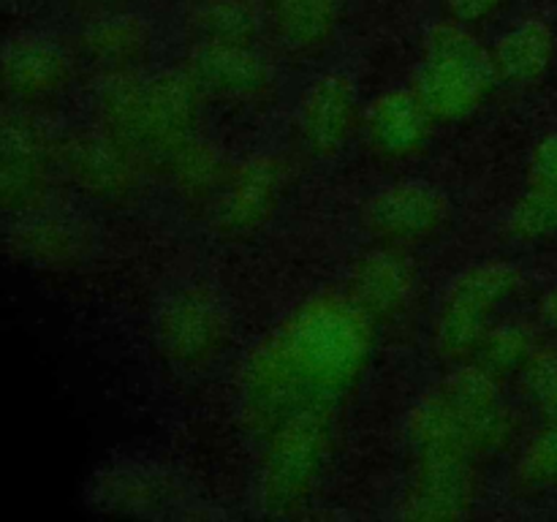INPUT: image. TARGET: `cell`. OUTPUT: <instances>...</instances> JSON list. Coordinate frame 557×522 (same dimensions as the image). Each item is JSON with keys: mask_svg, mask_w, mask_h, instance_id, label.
I'll return each instance as SVG.
<instances>
[{"mask_svg": "<svg viewBox=\"0 0 557 522\" xmlns=\"http://www.w3.org/2000/svg\"><path fill=\"white\" fill-rule=\"evenodd\" d=\"M163 172L169 174V183L177 190L180 199L190 201V204L215 201L228 177L223 152L201 136H194L188 145L180 147Z\"/></svg>", "mask_w": 557, "mask_h": 522, "instance_id": "22", "label": "cell"}, {"mask_svg": "<svg viewBox=\"0 0 557 522\" xmlns=\"http://www.w3.org/2000/svg\"><path fill=\"white\" fill-rule=\"evenodd\" d=\"M517 484L522 489L557 487V422H547L522 449L517 460Z\"/></svg>", "mask_w": 557, "mask_h": 522, "instance_id": "25", "label": "cell"}, {"mask_svg": "<svg viewBox=\"0 0 557 522\" xmlns=\"http://www.w3.org/2000/svg\"><path fill=\"white\" fill-rule=\"evenodd\" d=\"M348 297L373 324L395 321L417 297V266L395 245L368 250L351 266Z\"/></svg>", "mask_w": 557, "mask_h": 522, "instance_id": "17", "label": "cell"}, {"mask_svg": "<svg viewBox=\"0 0 557 522\" xmlns=\"http://www.w3.org/2000/svg\"><path fill=\"white\" fill-rule=\"evenodd\" d=\"M199 41L253 47L261 33V14L250 0H201L190 14Z\"/></svg>", "mask_w": 557, "mask_h": 522, "instance_id": "23", "label": "cell"}, {"mask_svg": "<svg viewBox=\"0 0 557 522\" xmlns=\"http://www.w3.org/2000/svg\"><path fill=\"white\" fill-rule=\"evenodd\" d=\"M185 71L205 98L226 103H261L272 92L275 71L256 47L196 41Z\"/></svg>", "mask_w": 557, "mask_h": 522, "instance_id": "12", "label": "cell"}, {"mask_svg": "<svg viewBox=\"0 0 557 522\" xmlns=\"http://www.w3.org/2000/svg\"><path fill=\"white\" fill-rule=\"evenodd\" d=\"M435 120L413 87H395L375 98L364 112V134L379 156L403 161L424 150Z\"/></svg>", "mask_w": 557, "mask_h": 522, "instance_id": "18", "label": "cell"}, {"mask_svg": "<svg viewBox=\"0 0 557 522\" xmlns=\"http://www.w3.org/2000/svg\"><path fill=\"white\" fill-rule=\"evenodd\" d=\"M330 411L324 408H305L272 430L259 476L264 514L288 517L308 504L330 455Z\"/></svg>", "mask_w": 557, "mask_h": 522, "instance_id": "5", "label": "cell"}, {"mask_svg": "<svg viewBox=\"0 0 557 522\" xmlns=\"http://www.w3.org/2000/svg\"><path fill=\"white\" fill-rule=\"evenodd\" d=\"M373 326L348 294H319L294 308L243 368V413L250 427L272 433L305 408L332 411L368 370Z\"/></svg>", "mask_w": 557, "mask_h": 522, "instance_id": "1", "label": "cell"}, {"mask_svg": "<svg viewBox=\"0 0 557 522\" xmlns=\"http://www.w3.org/2000/svg\"><path fill=\"white\" fill-rule=\"evenodd\" d=\"M76 3H85V5H112V3H125V0H76Z\"/></svg>", "mask_w": 557, "mask_h": 522, "instance_id": "32", "label": "cell"}, {"mask_svg": "<svg viewBox=\"0 0 557 522\" xmlns=\"http://www.w3.org/2000/svg\"><path fill=\"white\" fill-rule=\"evenodd\" d=\"M79 47L103 71L139 69L152 52V27L145 16L112 11L82 27Z\"/></svg>", "mask_w": 557, "mask_h": 522, "instance_id": "19", "label": "cell"}, {"mask_svg": "<svg viewBox=\"0 0 557 522\" xmlns=\"http://www.w3.org/2000/svg\"><path fill=\"white\" fill-rule=\"evenodd\" d=\"M74 79L69 49L44 33H14L0 44V87L20 103H44L63 96Z\"/></svg>", "mask_w": 557, "mask_h": 522, "instance_id": "13", "label": "cell"}, {"mask_svg": "<svg viewBox=\"0 0 557 522\" xmlns=\"http://www.w3.org/2000/svg\"><path fill=\"white\" fill-rule=\"evenodd\" d=\"M555 58V33L544 20H525L495 41L493 60L500 82L533 85L549 71Z\"/></svg>", "mask_w": 557, "mask_h": 522, "instance_id": "20", "label": "cell"}, {"mask_svg": "<svg viewBox=\"0 0 557 522\" xmlns=\"http://www.w3.org/2000/svg\"><path fill=\"white\" fill-rule=\"evenodd\" d=\"M0 3H14V0H0Z\"/></svg>", "mask_w": 557, "mask_h": 522, "instance_id": "33", "label": "cell"}, {"mask_svg": "<svg viewBox=\"0 0 557 522\" xmlns=\"http://www.w3.org/2000/svg\"><path fill=\"white\" fill-rule=\"evenodd\" d=\"M539 319L544 321V326H547V330L557 332V286L547 288V291H544V297L539 299Z\"/></svg>", "mask_w": 557, "mask_h": 522, "instance_id": "30", "label": "cell"}, {"mask_svg": "<svg viewBox=\"0 0 557 522\" xmlns=\"http://www.w3.org/2000/svg\"><path fill=\"white\" fill-rule=\"evenodd\" d=\"M226 337V308L205 286L180 288L156 315L158 351L177 368H205L223 351Z\"/></svg>", "mask_w": 557, "mask_h": 522, "instance_id": "8", "label": "cell"}, {"mask_svg": "<svg viewBox=\"0 0 557 522\" xmlns=\"http://www.w3.org/2000/svg\"><path fill=\"white\" fill-rule=\"evenodd\" d=\"M522 286V270L506 259H484L457 272L441 297L435 313L433 343L441 359L451 364L476 357L484 335L493 326L506 299Z\"/></svg>", "mask_w": 557, "mask_h": 522, "instance_id": "4", "label": "cell"}, {"mask_svg": "<svg viewBox=\"0 0 557 522\" xmlns=\"http://www.w3.org/2000/svg\"><path fill=\"white\" fill-rule=\"evenodd\" d=\"M528 190L557 201V130L536 141L528 161Z\"/></svg>", "mask_w": 557, "mask_h": 522, "instance_id": "27", "label": "cell"}, {"mask_svg": "<svg viewBox=\"0 0 557 522\" xmlns=\"http://www.w3.org/2000/svg\"><path fill=\"white\" fill-rule=\"evenodd\" d=\"M346 0H270L272 27L283 47L313 54L330 44Z\"/></svg>", "mask_w": 557, "mask_h": 522, "instance_id": "21", "label": "cell"}, {"mask_svg": "<svg viewBox=\"0 0 557 522\" xmlns=\"http://www.w3.org/2000/svg\"><path fill=\"white\" fill-rule=\"evenodd\" d=\"M451 217V204L441 188L424 179H400L375 190L364 204V226L384 245L428 243L438 237Z\"/></svg>", "mask_w": 557, "mask_h": 522, "instance_id": "9", "label": "cell"}, {"mask_svg": "<svg viewBox=\"0 0 557 522\" xmlns=\"http://www.w3.org/2000/svg\"><path fill=\"white\" fill-rule=\"evenodd\" d=\"M536 335L522 321H504V324H493L484 335L482 346H479L473 362L482 364L484 370L495 375V378H506V375H520L522 364L536 348Z\"/></svg>", "mask_w": 557, "mask_h": 522, "instance_id": "24", "label": "cell"}, {"mask_svg": "<svg viewBox=\"0 0 557 522\" xmlns=\"http://www.w3.org/2000/svg\"><path fill=\"white\" fill-rule=\"evenodd\" d=\"M201 90L185 69L139 74L103 71L96 82L98 128L134 152L145 169H166L174 152L199 136Z\"/></svg>", "mask_w": 557, "mask_h": 522, "instance_id": "2", "label": "cell"}, {"mask_svg": "<svg viewBox=\"0 0 557 522\" xmlns=\"http://www.w3.org/2000/svg\"><path fill=\"white\" fill-rule=\"evenodd\" d=\"M446 400L455 408L462 430H466L468 449L476 457H487L500 451L515 438V413L500 397V378L490 370L468 359L460 362L438 384Z\"/></svg>", "mask_w": 557, "mask_h": 522, "instance_id": "11", "label": "cell"}, {"mask_svg": "<svg viewBox=\"0 0 557 522\" xmlns=\"http://www.w3.org/2000/svg\"><path fill=\"white\" fill-rule=\"evenodd\" d=\"M92 228L69 212L47 207L14 215L3 234V248L11 259L38 270H71L92 250Z\"/></svg>", "mask_w": 557, "mask_h": 522, "instance_id": "14", "label": "cell"}, {"mask_svg": "<svg viewBox=\"0 0 557 522\" xmlns=\"http://www.w3.org/2000/svg\"><path fill=\"white\" fill-rule=\"evenodd\" d=\"M58 166L85 196L101 204H128L141 194L145 163L101 128L76 130L58 141Z\"/></svg>", "mask_w": 557, "mask_h": 522, "instance_id": "7", "label": "cell"}, {"mask_svg": "<svg viewBox=\"0 0 557 522\" xmlns=\"http://www.w3.org/2000/svg\"><path fill=\"white\" fill-rule=\"evenodd\" d=\"M299 136L315 158H335L359 123L357 85L343 71H326L299 98Z\"/></svg>", "mask_w": 557, "mask_h": 522, "instance_id": "16", "label": "cell"}, {"mask_svg": "<svg viewBox=\"0 0 557 522\" xmlns=\"http://www.w3.org/2000/svg\"><path fill=\"white\" fill-rule=\"evenodd\" d=\"M506 0H444V9L449 20L462 22V25H476V22L490 20Z\"/></svg>", "mask_w": 557, "mask_h": 522, "instance_id": "29", "label": "cell"}, {"mask_svg": "<svg viewBox=\"0 0 557 522\" xmlns=\"http://www.w3.org/2000/svg\"><path fill=\"white\" fill-rule=\"evenodd\" d=\"M58 141L41 125L0 114V212L22 215L49 204Z\"/></svg>", "mask_w": 557, "mask_h": 522, "instance_id": "6", "label": "cell"}, {"mask_svg": "<svg viewBox=\"0 0 557 522\" xmlns=\"http://www.w3.org/2000/svg\"><path fill=\"white\" fill-rule=\"evenodd\" d=\"M498 82L493 49L484 47L468 25L446 20L424 33L413 92L435 123L471 117Z\"/></svg>", "mask_w": 557, "mask_h": 522, "instance_id": "3", "label": "cell"}, {"mask_svg": "<svg viewBox=\"0 0 557 522\" xmlns=\"http://www.w3.org/2000/svg\"><path fill=\"white\" fill-rule=\"evenodd\" d=\"M539 408L544 411V419H547V422H557V384L539 400Z\"/></svg>", "mask_w": 557, "mask_h": 522, "instance_id": "31", "label": "cell"}, {"mask_svg": "<svg viewBox=\"0 0 557 522\" xmlns=\"http://www.w3.org/2000/svg\"><path fill=\"white\" fill-rule=\"evenodd\" d=\"M522 386L533 400H542L557 384V346H536L520 370Z\"/></svg>", "mask_w": 557, "mask_h": 522, "instance_id": "28", "label": "cell"}, {"mask_svg": "<svg viewBox=\"0 0 557 522\" xmlns=\"http://www.w3.org/2000/svg\"><path fill=\"white\" fill-rule=\"evenodd\" d=\"M286 188V163L272 152H256L228 172L215 196V228L226 239L259 234L277 212Z\"/></svg>", "mask_w": 557, "mask_h": 522, "instance_id": "10", "label": "cell"}, {"mask_svg": "<svg viewBox=\"0 0 557 522\" xmlns=\"http://www.w3.org/2000/svg\"><path fill=\"white\" fill-rule=\"evenodd\" d=\"M476 504V460L462 455H419L400 500L408 520H460Z\"/></svg>", "mask_w": 557, "mask_h": 522, "instance_id": "15", "label": "cell"}, {"mask_svg": "<svg viewBox=\"0 0 557 522\" xmlns=\"http://www.w3.org/2000/svg\"><path fill=\"white\" fill-rule=\"evenodd\" d=\"M506 228L520 243H542L557 234V201L536 190H522L506 217Z\"/></svg>", "mask_w": 557, "mask_h": 522, "instance_id": "26", "label": "cell"}]
</instances>
